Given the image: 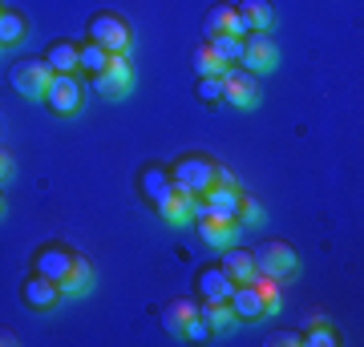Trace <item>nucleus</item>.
Masks as SVG:
<instances>
[{"instance_id":"1","label":"nucleus","mask_w":364,"mask_h":347,"mask_svg":"<svg viewBox=\"0 0 364 347\" xmlns=\"http://www.w3.org/2000/svg\"><path fill=\"white\" fill-rule=\"evenodd\" d=\"M251 263H255V275H272V279H287L291 270H296L299 255L291 250L287 243L279 238H263L255 250H251Z\"/></svg>"},{"instance_id":"2","label":"nucleus","mask_w":364,"mask_h":347,"mask_svg":"<svg viewBox=\"0 0 364 347\" xmlns=\"http://www.w3.org/2000/svg\"><path fill=\"white\" fill-rule=\"evenodd\" d=\"M9 81H13V89L21 93V97L37 101V97H45V89H49L53 69L45 65V57H25V61H16L13 69H9Z\"/></svg>"},{"instance_id":"3","label":"nucleus","mask_w":364,"mask_h":347,"mask_svg":"<svg viewBox=\"0 0 364 347\" xmlns=\"http://www.w3.org/2000/svg\"><path fill=\"white\" fill-rule=\"evenodd\" d=\"M170 178H174V186H182V190L203 194V190L215 186V162L203 158V154H186L170 166Z\"/></svg>"},{"instance_id":"4","label":"nucleus","mask_w":364,"mask_h":347,"mask_svg":"<svg viewBox=\"0 0 364 347\" xmlns=\"http://www.w3.org/2000/svg\"><path fill=\"white\" fill-rule=\"evenodd\" d=\"M130 25L122 21L117 13H93L90 16V40L102 45L105 53H126L130 49Z\"/></svg>"},{"instance_id":"5","label":"nucleus","mask_w":364,"mask_h":347,"mask_svg":"<svg viewBox=\"0 0 364 347\" xmlns=\"http://www.w3.org/2000/svg\"><path fill=\"white\" fill-rule=\"evenodd\" d=\"M219 81H223V101H231L235 109H251V105L259 101V81L243 65H231Z\"/></svg>"},{"instance_id":"6","label":"nucleus","mask_w":364,"mask_h":347,"mask_svg":"<svg viewBox=\"0 0 364 347\" xmlns=\"http://www.w3.org/2000/svg\"><path fill=\"white\" fill-rule=\"evenodd\" d=\"M41 101L49 105L57 117H73L81 109V85H77V77H73V73H53L49 89H45Z\"/></svg>"},{"instance_id":"7","label":"nucleus","mask_w":364,"mask_h":347,"mask_svg":"<svg viewBox=\"0 0 364 347\" xmlns=\"http://www.w3.org/2000/svg\"><path fill=\"white\" fill-rule=\"evenodd\" d=\"M275 61H279V53H275L267 33H243V57H239L243 69H251V73H272Z\"/></svg>"},{"instance_id":"8","label":"nucleus","mask_w":364,"mask_h":347,"mask_svg":"<svg viewBox=\"0 0 364 347\" xmlns=\"http://www.w3.org/2000/svg\"><path fill=\"white\" fill-rule=\"evenodd\" d=\"M170 190H174V178H170V170H166V166L150 162V166L138 170V194H142V198L154 206V210L170 198Z\"/></svg>"},{"instance_id":"9","label":"nucleus","mask_w":364,"mask_h":347,"mask_svg":"<svg viewBox=\"0 0 364 347\" xmlns=\"http://www.w3.org/2000/svg\"><path fill=\"white\" fill-rule=\"evenodd\" d=\"M247 28H243V21H239V13H235V4H210L207 16H203V37H243Z\"/></svg>"},{"instance_id":"10","label":"nucleus","mask_w":364,"mask_h":347,"mask_svg":"<svg viewBox=\"0 0 364 347\" xmlns=\"http://www.w3.org/2000/svg\"><path fill=\"white\" fill-rule=\"evenodd\" d=\"M93 89L105 93V97H122V93H130V61H126L122 53H114L109 65L93 77Z\"/></svg>"},{"instance_id":"11","label":"nucleus","mask_w":364,"mask_h":347,"mask_svg":"<svg viewBox=\"0 0 364 347\" xmlns=\"http://www.w3.org/2000/svg\"><path fill=\"white\" fill-rule=\"evenodd\" d=\"M203 202L210 206V214H215V219L239 222V206H243V194H239V186H223V182H215L210 190H203Z\"/></svg>"},{"instance_id":"12","label":"nucleus","mask_w":364,"mask_h":347,"mask_svg":"<svg viewBox=\"0 0 364 347\" xmlns=\"http://www.w3.org/2000/svg\"><path fill=\"white\" fill-rule=\"evenodd\" d=\"M69 267H73V250H65V246H41L33 255V270L53 279V283H61L69 275Z\"/></svg>"},{"instance_id":"13","label":"nucleus","mask_w":364,"mask_h":347,"mask_svg":"<svg viewBox=\"0 0 364 347\" xmlns=\"http://www.w3.org/2000/svg\"><path fill=\"white\" fill-rule=\"evenodd\" d=\"M21 299H25V307H33V311H49L53 303L61 299V287L33 270V275L25 279V287H21Z\"/></svg>"},{"instance_id":"14","label":"nucleus","mask_w":364,"mask_h":347,"mask_svg":"<svg viewBox=\"0 0 364 347\" xmlns=\"http://www.w3.org/2000/svg\"><path fill=\"white\" fill-rule=\"evenodd\" d=\"M195 291H198L203 299H231L235 279H231L223 267H203V270L195 275Z\"/></svg>"},{"instance_id":"15","label":"nucleus","mask_w":364,"mask_h":347,"mask_svg":"<svg viewBox=\"0 0 364 347\" xmlns=\"http://www.w3.org/2000/svg\"><path fill=\"white\" fill-rule=\"evenodd\" d=\"M235 13L243 21L247 33H267L275 25V13H272V0H239L235 4Z\"/></svg>"},{"instance_id":"16","label":"nucleus","mask_w":364,"mask_h":347,"mask_svg":"<svg viewBox=\"0 0 364 347\" xmlns=\"http://www.w3.org/2000/svg\"><path fill=\"white\" fill-rule=\"evenodd\" d=\"M227 275H231L235 283H251L255 279V263H251V250L247 246H223V263H219Z\"/></svg>"},{"instance_id":"17","label":"nucleus","mask_w":364,"mask_h":347,"mask_svg":"<svg viewBox=\"0 0 364 347\" xmlns=\"http://www.w3.org/2000/svg\"><path fill=\"white\" fill-rule=\"evenodd\" d=\"M191 206H195V194L182 190V186H174V190H170V198L158 206V214H162L166 222H174V226H186V222H195Z\"/></svg>"},{"instance_id":"18","label":"nucleus","mask_w":364,"mask_h":347,"mask_svg":"<svg viewBox=\"0 0 364 347\" xmlns=\"http://www.w3.org/2000/svg\"><path fill=\"white\" fill-rule=\"evenodd\" d=\"M227 303H231V311L239 319H259L263 315V299H259V291H255V283H235Z\"/></svg>"},{"instance_id":"19","label":"nucleus","mask_w":364,"mask_h":347,"mask_svg":"<svg viewBox=\"0 0 364 347\" xmlns=\"http://www.w3.org/2000/svg\"><path fill=\"white\" fill-rule=\"evenodd\" d=\"M195 226H198V234H203V243H207V246H215V250H223V246H231L235 231H239L235 222L215 219V214H207V219H198Z\"/></svg>"},{"instance_id":"20","label":"nucleus","mask_w":364,"mask_h":347,"mask_svg":"<svg viewBox=\"0 0 364 347\" xmlns=\"http://www.w3.org/2000/svg\"><path fill=\"white\" fill-rule=\"evenodd\" d=\"M198 315L207 319L210 331H231L235 323H239V315L231 311V303L227 299H203V307H198Z\"/></svg>"},{"instance_id":"21","label":"nucleus","mask_w":364,"mask_h":347,"mask_svg":"<svg viewBox=\"0 0 364 347\" xmlns=\"http://www.w3.org/2000/svg\"><path fill=\"white\" fill-rule=\"evenodd\" d=\"M191 61H195V73H198V77H223V73L231 69V65L223 61L219 53L210 49V40H198V45H195V57H191Z\"/></svg>"},{"instance_id":"22","label":"nucleus","mask_w":364,"mask_h":347,"mask_svg":"<svg viewBox=\"0 0 364 347\" xmlns=\"http://www.w3.org/2000/svg\"><path fill=\"white\" fill-rule=\"evenodd\" d=\"M45 65H49L53 73H73L77 69V45L73 40H53L49 49H45Z\"/></svg>"},{"instance_id":"23","label":"nucleus","mask_w":364,"mask_h":347,"mask_svg":"<svg viewBox=\"0 0 364 347\" xmlns=\"http://www.w3.org/2000/svg\"><path fill=\"white\" fill-rule=\"evenodd\" d=\"M90 279H93L90 263L81 255H73V267H69V275L57 287H61V295H85V291H90Z\"/></svg>"},{"instance_id":"24","label":"nucleus","mask_w":364,"mask_h":347,"mask_svg":"<svg viewBox=\"0 0 364 347\" xmlns=\"http://www.w3.org/2000/svg\"><path fill=\"white\" fill-rule=\"evenodd\" d=\"M109 57H114V53H105L102 45H77V69L81 73H90V77H97V73H102L105 65H109Z\"/></svg>"},{"instance_id":"25","label":"nucleus","mask_w":364,"mask_h":347,"mask_svg":"<svg viewBox=\"0 0 364 347\" xmlns=\"http://www.w3.org/2000/svg\"><path fill=\"white\" fill-rule=\"evenodd\" d=\"M195 303L191 299H174V303H166V311H162V327L166 331H174V335H182V327H186V319L195 315Z\"/></svg>"},{"instance_id":"26","label":"nucleus","mask_w":364,"mask_h":347,"mask_svg":"<svg viewBox=\"0 0 364 347\" xmlns=\"http://www.w3.org/2000/svg\"><path fill=\"white\" fill-rule=\"evenodd\" d=\"M16 40H25V16L13 9H0V49H9Z\"/></svg>"},{"instance_id":"27","label":"nucleus","mask_w":364,"mask_h":347,"mask_svg":"<svg viewBox=\"0 0 364 347\" xmlns=\"http://www.w3.org/2000/svg\"><path fill=\"white\" fill-rule=\"evenodd\" d=\"M251 283H255V291H259V299H263V315H275V311H279V279L255 275Z\"/></svg>"},{"instance_id":"28","label":"nucleus","mask_w":364,"mask_h":347,"mask_svg":"<svg viewBox=\"0 0 364 347\" xmlns=\"http://www.w3.org/2000/svg\"><path fill=\"white\" fill-rule=\"evenodd\" d=\"M210 49L219 53L227 65H239V57H243V37H210Z\"/></svg>"},{"instance_id":"29","label":"nucleus","mask_w":364,"mask_h":347,"mask_svg":"<svg viewBox=\"0 0 364 347\" xmlns=\"http://www.w3.org/2000/svg\"><path fill=\"white\" fill-rule=\"evenodd\" d=\"M195 93H198V101L203 105H219L223 101V81L219 77H198Z\"/></svg>"},{"instance_id":"30","label":"nucleus","mask_w":364,"mask_h":347,"mask_svg":"<svg viewBox=\"0 0 364 347\" xmlns=\"http://www.w3.org/2000/svg\"><path fill=\"white\" fill-rule=\"evenodd\" d=\"M182 335H186V339H195V343H203V339H210V327H207V319L195 311V315L186 319V327H182Z\"/></svg>"},{"instance_id":"31","label":"nucleus","mask_w":364,"mask_h":347,"mask_svg":"<svg viewBox=\"0 0 364 347\" xmlns=\"http://www.w3.org/2000/svg\"><path fill=\"white\" fill-rule=\"evenodd\" d=\"M299 343H312V347H332V343H336V331H332V327H312L308 335H299Z\"/></svg>"},{"instance_id":"32","label":"nucleus","mask_w":364,"mask_h":347,"mask_svg":"<svg viewBox=\"0 0 364 347\" xmlns=\"http://www.w3.org/2000/svg\"><path fill=\"white\" fill-rule=\"evenodd\" d=\"M267 343H272V347H279V343H291V347H296L299 335H296V331H272V335H267Z\"/></svg>"},{"instance_id":"33","label":"nucleus","mask_w":364,"mask_h":347,"mask_svg":"<svg viewBox=\"0 0 364 347\" xmlns=\"http://www.w3.org/2000/svg\"><path fill=\"white\" fill-rule=\"evenodd\" d=\"M13 343H16V335L9 327H0V347H13Z\"/></svg>"},{"instance_id":"34","label":"nucleus","mask_w":364,"mask_h":347,"mask_svg":"<svg viewBox=\"0 0 364 347\" xmlns=\"http://www.w3.org/2000/svg\"><path fill=\"white\" fill-rule=\"evenodd\" d=\"M9 170H13V162H9V154H4V150H0V178H4Z\"/></svg>"},{"instance_id":"35","label":"nucleus","mask_w":364,"mask_h":347,"mask_svg":"<svg viewBox=\"0 0 364 347\" xmlns=\"http://www.w3.org/2000/svg\"><path fill=\"white\" fill-rule=\"evenodd\" d=\"M0 214H4V198H0Z\"/></svg>"}]
</instances>
